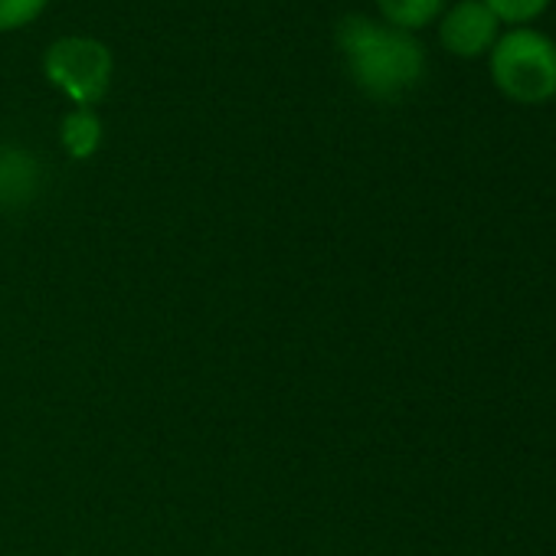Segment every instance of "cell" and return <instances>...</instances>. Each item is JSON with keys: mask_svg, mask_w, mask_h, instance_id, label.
Masks as SVG:
<instances>
[{"mask_svg": "<svg viewBox=\"0 0 556 556\" xmlns=\"http://www.w3.org/2000/svg\"><path fill=\"white\" fill-rule=\"evenodd\" d=\"M338 50L354 86L377 102L403 99L426 76V50L416 34L361 14H351L338 27Z\"/></svg>", "mask_w": 556, "mask_h": 556, "instance_id": "obj_1", "label": "cell"}, {"mask_svg": "<svg viewBox=\"0 0 556 556\" xmlns=\"http://www.w3.org/2000/svg\"><path fill=\"white\" fill-rule=\"evenodd\" d=\"M494 89L517 105L556 99V40L536 27H507L488 53Z\"/></svg>", "mask_w": 556, "mask_h": 556, "instance_id": "obj_2", "label": "cell"}, {"mask_svg": "<svg viewBox=\"0 0 556 556\" xmlns=\"http://www.w3.org/2000/svg\"><path fill=\"white\" fill-rule=\"evenodd\" d=\"M112 70L115 60L109 47L96 37H60L47 56H43V73L47 79L76 102V109H92L99 99H105L112 86Z\"/></svg>", "mask_w": 556, "mask_h": 556, "instance_id": "obj_3", "label": "cell"}, {"mask_svg": "<svg viewBox=\"0 0 556 556\" xmlns=\"http://www.w3.org/2000/svg\"><path fill=\"white\" fill-rule=\"evenodd\" d=\"M501 37V21L481 4V0H458L439 17V43L445 53L458 60L488 56Z\"/></svg>", "mask_w": 556, "mask_h": 556, "instance_id": "obj_4", "label": "cell"}, {"mask_svg": "<svg viewBox=\"0 0 556 556\" xmlns=\"http://www.w3.org/2000/svg\"><path fill=\"white\" fill-rule=\"evenodd\" d=\"M37 187V161L17 148H0V203H21Z\"/></svg>", "mask_w": 556, "mask_h": 556, "instance_id": "obj_5", "label": "cell"}, {"mask_svg": "<svg viewBox=\"0 0 556 556\" xmlns=\"http://www.w3.org/2000/svg\"><path fill=\"white\" fill-rule=\"evenodd\" d=\"M60 141L73 161H89L102 144V118L92 109H73L60 125Z\"/></svg>", "mask_w": 556, "mask_h": 556, "instance_id": "obj_6", "label": "cell"}, {"mask_svg": "<svg viewBox=\"0 0 556 556\" xmlns=\"http://www.w3.org/2000/svg\"><path fill=\"white\" fill-rule=\"evenodd\" d=\"M448 0H377V11L383 17V24L416 34L429 24H435L442 17Z\"/></svg>", "mask_w": 556, "mask_h": 556, "instance_id": "obj_7", "label": "cell"}, {"mask_svg": "<svg viewBox=\"0 0 556 556\" xmlns=\"http://www.w3.org/2000/svg\"><path fill=\"white\" fill-rule=\"evenodd\" d=\"M481 4L501 21V27H533L549 8V0H481Z\"/></svg>", "mask_w": 556, "mask_h": 556, "instance_id": "obj_8", "label": "cell"}, {"mask_svg": "<svg viewBox=\"0 0 556 556\" xmlns=\"http://www.w3.org/2000/svg\"><path fill=\"white\" fill-rule=\"evenodd\" d=\"M50 0H0V34L21 30L27 24H34Z\"/></svg>", "mask_w": 556, "mask_h": 556, "instance_id": "obj_9", "label": "cell"}]
</instances>
